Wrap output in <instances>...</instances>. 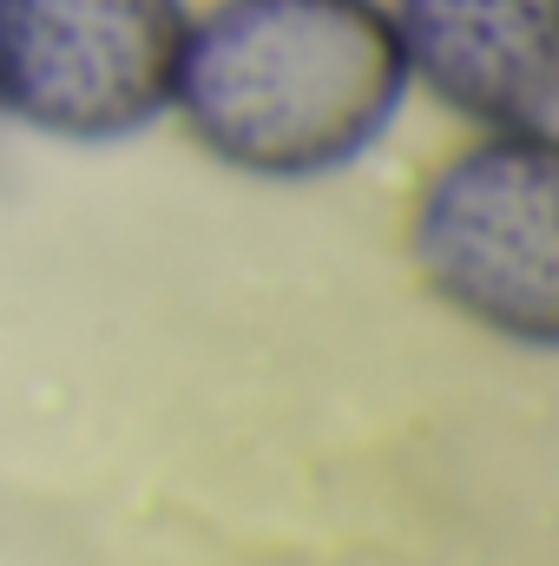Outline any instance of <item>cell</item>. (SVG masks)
Wrapping results in <instances>:
<instances>
[{
	"mask_svg": "<svg viewBox=\"0 0 559 566\" xmlns=\"http://www.w3.org/2000/svg\"><path fill=\"white\" fill-rule=\"evenodd\" d=\"M382 0H211L191 13L171 113L244 178L356 165L409 99Z\"/></svg>",
	"mask_w": 559,
	"mask_h": 566,
	"instance_id": "cell-1",
	"label": "cell"
},
{
	"mask_svg": "<svg viewBox=\"0 0 559 566\" xmlns=\"http://www.w3.org/2000/svg\"><path fill=\"white\" fill-rule=\"evenodd\" d=\"M421 283L474 329L559 343V145L553 133H474L434 165L409 218Z\"/></svg>",
	"mask_w": 559,
	"mask_h": 566,
	"instance_id": "cell-2",
	"label": "cell"
},
{
	"mask_svg": "<svg viewBox=\"0 0 559 566\" xmlns=\"http://www.w3.org/2000/svg\"><path fill=\"white\" fill-rule=\"evenodd\" d=\"M184 0H0V113L40 139L113 145L171 113Z\"/></svg>",
	"mask_w": 559,
	"mask_h": 566,
	"instance_id": "cell-3",
	"label": "cell"
},
{
	"mask_svg": "<svg viewBox=\"0 0 559 566\" xmlns=\"http://www.w3.org/2000/svg\"><path fill=\"white\" fill-rule=\"evenodd\" d=\"M389 27L441 113L474 133H553L559 0H389Z\"/></svg>",
	"mask_w": 559,
	"mask_h": 566,
	"instance_id": "cell-4",
	"label": "cell"
}]
</instances>
